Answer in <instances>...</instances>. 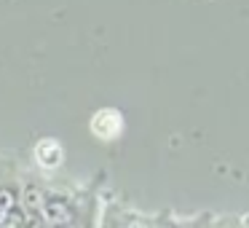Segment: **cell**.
<instances>
[{
  "mask_svg": "<svg viewBox=\"0 0 249 228\" xmlns=\"http://www.w3.org/2000/svg\"><path fill=\"white\" fill-rule=\"evenodd\" d=\"M72 217H75V207L65 196H49L43 209L38 212V220L46 228H65L72 223Z\"/></svg>",
  "mask_w": 249,
  "mask_h": 228,
  "instance_id": "1",
  "label": "cell"
},
{
  "mask_svg": "<svg viewBox=\"0 0 249 228\" xmlns=\"http://www.w3.org/2000/svg\"><path fill=\"white\" fill-rule=\"evenodd\" d=\"M89 129L99 140H115L121 134V129H124V118H121V113L115 108H102L91 115Z\"/></svg>",
  "mask_w": 249,
  "mask_h": 228,
  "instance_id": "2",
  "label": "cell"
},
{
  "mask_svg": "<svg viewBox=\"0 0 249 228\" xmlns=\"http://www.w3.org/2000/svg\"><path fill=\"white\" fill-rule=\"evenodd\" d=\"M33 158H35V164H38L40 169L51 172V169L62 167V161H65V148H62V142L56 140V137H43V140L35 142Z\"/></svg>",
  "mask_w": 249,
  "mask_h": 228,
  "instance_id": "4",
  "label": "cell"
},
{
  "mask_svg": "<svg viewBox=\"0 0 249 228\" xmlns=\"http://www.w3.org/2000/svg\"><path fill=\"white\" fill-rule=\"evenodd\" d=\"M46 199H49V193L38 183H33V180H27V183H22L17 188V209L24 217H38V212L43 209Z\"/></svg>",
  "mask_w": 249,
  "mask_h": 228,
  "instance_id": "3",
  "label": "cell"
},
{
  "mask_svg": "<svg viewBox=\"0 0 249 228\" xmlns=\"http://www.w3.org/2000/svg\"><path fill=\"white\" fill-rule=\"evenodd\" d=\"M17 209V188L14 185H0V220H6Z\"/></svg>",
  "mask_w": 249,
  "mask_h": 228,
  "instance_id": "5",
  "label": "cell"
}]
</instances>
